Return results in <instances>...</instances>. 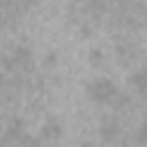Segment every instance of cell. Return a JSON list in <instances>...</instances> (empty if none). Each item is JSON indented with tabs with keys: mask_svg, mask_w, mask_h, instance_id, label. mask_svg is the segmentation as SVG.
I'll use <instances>...</instances> for the list:
<instances>
[{
	"mask_svg": "<svg viewBox=\"0 0 147 147\" xmlns=\"http://www.w3.org/2000/svg\"><path fill=\"white\" fill-rule=\"evenodd\" d=\"M80 147H94V145H92V142H83Z\"/></svg>",
	"mask_w": 147,
	"mask_h": 147,
	"instance_id": "10",
	"label": "cell"
},
{
	"mask_svg": "<svg viewBox=\"0 0 147 147\" xmlns=\"http://www.w3.org/2000/svg\"><path fill=\"white\" fill-rule=\"evenodd\" d=\"M117 57H119V64H129L133 57H136V46L133 44H129V41H124V44H117Z\"/></svg>",
	"mask_w": 147,
	"mask_h": 147,
	"instance_id": "4",
	"label": "cell"
},
{
	"mask_svg": "<svg viewBox=\"0 0 147 147\" xmlns=\"http://www.w3.org/2000/svg\"><path fill=\"white\" fill-rule=\"evenodd\" d=\"M87 62H90L92 67H101V64H103V53H101L99 48H92V51H90V57H87Z\"/></svg>",
	"mask_w": 147,
	"mask_h": 147,
	"instance_id": "7",
	"label": "cell"
},
{
	"mask_svg": "<svg viewBox=\"0 0 147 147\" xmlns=\"http://www.w3.org/2000/svg\"><path fill=\"white\" fill-rule=\"evenodd\" d=\"M99 133H101V140L103 142H117L119 140V133H122V126H119V119L115 115H106L101 119V126H99Z\"/></svg>",
	"mask_w": 147,
	"mask_h": 147,
	"instance_id": "2",
	"label": "cell"
},
{
	"mask_svg": "<svg viewBox=\"0 0 147 147\" xmlns=\"http://www.w3.org/2000/svg\"><path fill=\"white\" fill-rule=\"evenodd\" d=\"M145 76H147V74H145V71L140 69V71H136V74H133V76L129 78L131 87H136V92H140V94L145 92Z\"/></svg>",
	"mask_w": 147,
	"mask_h": 147,
	"instance_id": "6",
	"label": "cell"
},
{
	"mask_svg": "<svg viewBox=\"0 0 147 147\" xmlns=\"http://www.w3.org/2000/svg\"><path fill=\"white\" fill-rule=\"evenodd\" d=\"M57 64V53H46V57H44V67L46 69H53Z\"/></svg>",
	"mask_w": 147,
	"mask_h": 147,
	"instance_id": "8",
	"label": "cell"
},
{
	"mask_svg": "<svg viewBox=\"0 0 147 147\" xmlns=\"http://www.w3.org/2000/svg\"><path fill=\"white\" fill-rule=\"evenodd\" d=\"M110 106H113L117 113H119V110H124V108H129V106H131V94H126V92H117V94L113 96Z\"/></svg>",
	"mask_w": 147,
	"mask_h": 147,
	"instance_id": "5",
	"label": "cell"
},
{
	"mask_svg": "<svg viewBox=\"0 0 147 147\" xmlns=\"http://www.w3.org/2000/svg\"><path fill=\"white\" fill-rule=\"evenodd\" d=\"M136 142H138V147H142V145H145V126H138V133H136Z\"/></svg>",
	"mask_w": 147,
	"mask_h": 147,
	"instance_id": "9",
	"label": "cell"
},
{
	"mask_svg": "<svg viewBox=\"0 0 147 147\" xmlns=\"http://www.w3.org/2000/svg\"><path fill=\"white\" fill-rule=\"evenodd\" d=\"M115 94H117V87L108 78H94L87 85V96L92 101H96V103H110Z\"/></svg>",
	"mask_w": 147,
	"mask_h": 147,
	"instance_id": "1",
	"label": "cell"
},
{
	"mask_svg": "<svg viewBox=\"0 0 147 147\" xmlns=\"http://www.w3.org/2000/svg\"><path fill=\"white\" fill-rule=\"evenodd\" d=\"M60 136H62V124H60L57 119H51V122H46V124L41 126V138H39V140L55 142V140H60Z\"/></svg>",
	"mask_w": 147,
	"mask_h": 147,
	"instance_id": "3",
	"label": "cell"
},
{
	"mask_svg": "<svg viewBox=\"0 0 147 147\" xmlns=\"http://www.w3.org/2000/svg\"><path fill=\"white\" fill-rule=\"evenodd\" d=\"M0 147H9V145H7V142H0Z\"/></svg>",
	"mask_w": 147,
	"mask_h": 147,
	"instance_id": "11",
	"label": "cell"
}]
</instances>
